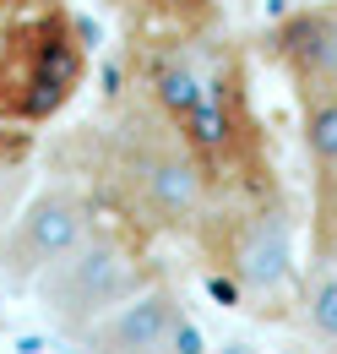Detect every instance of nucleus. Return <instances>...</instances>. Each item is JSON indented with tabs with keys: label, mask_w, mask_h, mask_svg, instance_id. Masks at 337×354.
Here are the masks:
<instances>
[{
	"label": "nucleus",
	"mask_w": 337,
	"mask_h": 354,
	"mask_svg": "<svg viewBox=\"0 0 337 354\" xmlns=\"http://www.w3.org/2000/svg\"><path fill=\"white\" fill-rule=\"evenodd\" d=\"M147 283H153V267L142 262L115 229H98L93 223L82 240L71 251H60L28 289H33L39 310L49 316V327L82 344L109 310L126 306L131 295L147 289Z\"/></svg>",
	"instance_id": "2"
},
{
	"label": "nucleus",
	"mask_w": 337,
	"mask_h": 354,
	"mask_svg": "<svg viewBox=\"0 0 337 354\" xmlns=\"http://www.w3.org/2000/svg\"><path fill=\"white\" fill-rule=\"evenodd\" d=\"M299 142L316 169H337V82H294Z\"/></svg>",
	"instance_id": "9"
},
{
	"label": "nucleus",
	"mask_w": 337,
	"mask_h": 354,
	"mask_svg": "<svg viewBox=\"0 0 337 354\" xmlns=\"http://www.w3.org/2000/svg\"><path fill=\"white\" fill-rule=\"evenodd\" d=\"M82 349L87 354H202L196 333H191V316H185V300L164 278H153L126 306H115L82 338Z\"/></svg>",
	"instance_id": "6"
},
{
	"label": "nucleus",
	"mask_w": 337,
	"mask_h": 354,
	"mask_svg": "<svg viewBox=\"0 0 337 354\" xmlns=\"http://www.w3.org/2000/svg\"><path fill=\"white\" fill-rule=\"evenodd\" d=\"M17 196H22V169H0V234H6V218L17 213Z\"/></svg>",
	"instance_id": "13"
},
{
	"label": "nucleus",
	"mask_w": 337,
	"mask_h": 354,
	"mask_svg": "<svg viewBox=\"0 0 337 354\" xmlns=\"http://www.w3.org/2000/svg\"><path fill=\"white\" fill-rule=\"evenodd\" d=\"M316 257L337 262V169H316Z\"/></svg>",
	"instance_id": "11"
},
{
	"label": "nucleus",
	"mask_w": 337,
	"mask_h": 354,
	"mask_svg": "<svg viewBox=\"0 0 337 354\" xmlns=\"http://www.w3.org/2000/svg\"><path fill=\"white\" fill-rule=\"evenodd\" d=\"M93 223H98V213H93V202L82 191H71V185L39 191L28 207L11 213L6 234H0V278L11 289H28L60 251H71L82 240Z\"/></svg>",
	"instance_id": "4"
},
{
	"label": "nucleus",
	"mask_w": 337,
	"mask_h": 354,
	"mask_svg": "<svg viewBox=\"0 0 337 354\" xmlns=\"http://www.w3.org/2000/svg\"><path fill=\"white\" fill-rule=\"evenodd\" d=\"M120 202L153 234H185L207 218V175L164 115H131L115 142Z\"/></svg>",
	"instance_id": "1"
},
{
	"label": "nucleus",
	"mask_w": 337,
	"mask_h": 354,
	"mask_svg": "<svg viewBox=\"0 0 337 354\" xmlns=\"http://www.w3.org/2000/svg\"><path fill=\"white\" fill-rule=\"evenodd\" d=\"M142 82H147L153 109L164 115L168 126H174L180 115H191V109L202 104V93H207V77H202V71L191 66V55H180V49H168V55H158V60H147Z\"/></svg>",
	"instance_id": "8"
},
{
	"label": "nucleus",
	"mask_w": 337,
	"mask_h": 354,
	"mask_svg": "<svg viewBox=\"0 0 337 354\" xmlns=\"http://www.w3.org/2000/svg\"><path fill=\"white\" fill-rule=\"evenodd\" d=\"M39 6H49V0H0V11H11V17L17 11H39Z\"/></svg>",
	"instance_id": "14"
},
{
	"label": "nucleus",
	"mask_w": 337,
	"mask_h": 354,
	"mask_svg": "<svg viewBox=\"0 0 337 354\" xmlns=\"http://www.w3.org/2000/svg\"><path fill=\"white\" fill-rule=\"evenodd\" d=\"M82 39L60 6H39L33 17L0 33V109L11 120H49L82 88Z\"/></svg>",
	"instance_id": "3"
},
{
	"label": "nucleus",
	"mask_w": 337,
	"mask_h": 354,
	"mask_svg": "<svg viewBox=\"0 0 337 354\" xmlns=\"http://www.w3.org/2000/svg\"><path fill=\"white\" fill-rule=\"evenodd\" d=\"M223 267L234 278V289L251 300V310H278L294 289V229L283 218V207H256L245 218H234Z\"/></svg>",
	"instance_id": "5"
},
{
	"label": "nucleus",
	"mask_w": 337,
	"mask_h": 354,
	"mask_svg": "<svg viewBox=\"0 0 337 354\" xmlns=\"http://www.w3.org/2000/svg\"><path fill=\"white\" fill-rule=\"evenodd\" d=\"M142 6L174 28H207L212 22V0H142Z\"/></svg>",
	"instance_id": "12"
},
{
	"label": "nucleus",
	"mask_w": 337,
	"mask_h": 354,
	"mask_svg": "<svg viewBox=\"0 0 337 354\" xmlns=\"http://www.w3.org/2000/svg\"><path fill=\"white\" fill-rule=\"evenodd\" d=\"M299 327L321 344L327 354H337V262H321L305 283H299Z\"/></svg>",
	"instance_id": "10"
},
{
	"label": "nucleus",
	"mask_w": 337,
	"mask_h": 354,
	"mask_svg": "<svg viewBox=\"0 0 337 354\" xmlns=\"http://www.w3.org/2000/svg\"><path fill=\"white\" fill-rule=\"evenodd\" d=\"M267 49L294 82H337V6L294 11Z\"/></svg>",
	"instance_id": "7"
}]
</instances>
